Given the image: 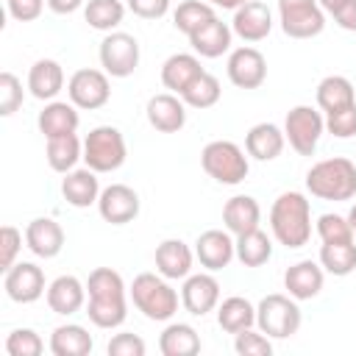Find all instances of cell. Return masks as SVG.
I'll return each mask as SVG.
<instances>
[{
    "label": "cell",
    "instance_id": "cell-1",
    "mask_svg": "<svg viewBox=\"0 0 356 356\" xmlns=\"http://www.w3.org/2000/svg\"><path fill=\"white\" fill-rule=\"evenodd\" d=\"M270 231L278 245L298 250L312 239V206L303 192H281L270 209Z\"/></svg>",
    "mask_w": 356,
    "mask_h": 356
},
{
    "label": "cell",
    "instance_id": "cell-2",
    "mask_svg": "<svg viewBox=\"0 0 356 356\" xmlns=\"http://www.w3.org/2000/svg\"><path fill=\"white\" fill-rule=\"evenodd\" d=\"M306 189L320 200L356 197V164L345 156L323 159L306 172Z\"/></svg>",
    "mask_w": 356,
    "mask_h": 356
},
{
    "label": "cell",
    "instance_id": "cell-3",
    "mask_svg": "<svg viewBox=\"0 0 356 356\" xmlns=\"http://www.w3.org/2000/svg\"><path fill=\"white\" fill-rule=\"evenodd\" d=\"M128 295L147 320L167 323L178 312V292L170 286V278H164L161 273H139Z\"/></svg>",
    "mask_w": 356,
    "mask_h": 356
},
{
    "label": "cell",
    "instance_id": "cell-4",
    "mask_svg": "<svg viewBox=\"0 0 356 356\" xmlns=\"http://www.w3.org/2000/svg\"><path fill=\"white\" fill-rule=\"evenodd\" d=\"M200 164H203L209 178H214L217 184H228V186L242 184L248 178V170H250L245 150L231 139L209 142L200 153Z\"/></svg>",
    "mask_w": 356,
    "mask_h": 356
},
{
    "label": "cell",
    "instance_id": "cell-5",
    "mask_svg": "<svg viewBox=\"0 0 356 356\" xmlns=\"http://www.w3.org/2000/svg\"><path fill=\"white\" fill-rule=\"evenodd\" d=\"M300 323H303V314H300V306H298V300L292 295L273 292V295H264L259 300V306H256V325L270 339L295 337Z\"/></svg>",
    "mask_w": 356,
    "mask_h": 356
},
{
    "label": "cell",
    "instance_id": "cell-6",
    "mask_svg": "<svg viewBox=\"0 0 356 356\" xmlns=\"http://www.w3.org/2000/svg\"><path fill=\"white\" fill-rule=\"evenodd\" d=\"M128 156V147H125V136L120 128L114 125H97L86 134L83 139V164L89 170H95L97 175L100 172H114L122 167Z\"/></svg>",
    "mask_w": 356,
    "mask_h": 356
},
{
    "label": "cell",
    "instance_id": "cell-7",
    "mask_svg": "<svg viewBox=\"0 0 356 356\" xmlns=\"http://www.w3.org/2000/svg\"><path fill=\"white\" fill-rule=\"evenodd\" d=\"M325 134V117L312 106H295L286 111L284 136L298 156H312L317 150L320 136Z\"/></svg>",
    "mask_w": 356,
    "mask_h": 356
},
{
    "label": "cell",
    "instance_id": "cell-8",
    "mask_svg": "<svg viewBox=\"0 0 356 356\" xmlns=\"http://www.w3.org/2000/svg\"><path fill=\"white\" fill-rule=\"evenodd\" d=\"M281 31L292 39L320 36L325 28V11L317 0H278Z\"/></svg>",
    "mask_w": 356,
    "mask_h": 356
},
{
    "label": "cell",
    "instance_id": "cell-9",
    "mask_svg": "<svg viewBox=\"0 0 356 356\" xmlns=\"http://www.w3.org/2000/svg\"><path fill=\"white\" fill-rule=\"evenodd\" d=\"M100 67L111 78H128L139 67V42L125 31H111L100 42Z\"/></svg>",
    "mask_w": 356,
    "mask_h": 356
},
{
    "label": "cell",
    "instance_id": "cell-10",
    "mask_svg": "<svg viewBox=\"0 0 356 356\" xmlns=\"http://www.w3.org/2000/svg\"><path fill=\"white\" fill-rule=\"evenodd\" d=\"M67 95H70V103H75L78 108H86V111L103 108L111 97L108 72L106 70H92V67L75 70L67 81Z\"/></svg>",
    "mask_w": 356,
    "mask_h": 356
},
{
    "label": "cell",
    "instance_id": "cell-11",
    "mask_svg": "<svg viewBox=\"0 0 356 356\" xmlns=\"http://www.w3.org/2000/svg\"><path fill=\"white\" fill-rule=\"evenodd\" d=\"M3 289L14 303H33L47 292L44 273L33 261H17L3 275Z\"/></svg>",
    "mask_w": 356,
    "mask_h": 356
},
{
    "label": "cell",
    "instance_id": "cell-12",
    "mask_svg": "<svg viewBox=\"0 0 356 356\" xmlns=\"http://www.w3.org/2000/svg\"><path fill=\"white\" fill-rule=\"evenodd\" d=\"M228 81L239 89H259L267 81V58L256 47H236L228 56Z\"/></svg>",
    "mask_w": 356,
    "mask_h": 356
},
{
    "label": "cell",
    "instance_id": "cell-13",
    "mask_svg": "<svg viewBox=\"0 0 356 356\" xmlns=\"http://www.w3.org/2000/svg\"><path fill=\"white\" fill-rule=\"evenodd\" d=\"M181 303L189 314L195 317H203L209 312H214L220 306V281L209 273H189L184 278V286H181Z\"/></svg>",
    "mask_w": 356,
    "mask_h": 356
},
{
    "label": "cell",
    "instance_id": "cell-14",
    "mask_svg": "<svg viewBox=\"0 0 356 356\" xmlns=\"http://www.w3.org/2000/svg\"><path fill=\"white\" fill-rule=\"evenodd\" d=\"M97 211L111 225H125L139 217V195L128 184H108L97 197Z\"/></svg>",
    "mask_w": 356,
    "mask_h": 356
},
{
    "label": "cell",
    "instance_id": "cell-15",
    "mask_svg": "<svg viewBox=\"0 0 356 356\" xmlns=\"http://www.w3.org/2000/svg\"><path fill=\"white\" fill-rule=\"evenodd\" d=\"M145 114L159 134H178L186 125V103L175 92L153 95L145 106Z\"/></svg>",
    "mask_w": 356,
    "mask_h": 356
},
{
    "label": "cell",
    "instance_id": "cell-16",
    "mask_svg": "<svg viewBox=\"0 0 356 356\" xmlns=\"http://www.w3.org/2000/svg\"><path fill=\"white\" fill-rule=\"evenodd\" d=\"M195 259L211 273L222 270L231 264V259H236V239H231V231L209 228L195 242Z\"/></svg>",
    "mask_w": 356,
    "mask_h": 356
},
{
    "label": "cell",
    "instance_id": "cell-17",
    "mask_svg": "<svg viewBox=\"0 0 356 356\" xmlns=\"http://www.w3.org/2000/svg\"><path fill=\"white\" fill-rule=\"evenodd\" d=\"M231 31L245 42H261L273 31V11L259 0H248L234 11Z\"/></svg>",
    "mask_w": 356,
    "mask_h": 356
},
{
    "label": "cell",
    "instance_id": "cell-18",
    "mask_svg": "<svg viewBox=\"0 0 356 356\" xmlns=\"http://www.w3.org/2000/svg\"><path fill=\"white\" fill-rule=\"evenodd\" d=\"M25 245L39 259H56L64 248V228L53 217H36L25 225Z\"/></svg>",
    "mask_w": 356,
    "mask_h": 356
},
{
    "label": "cell",
    "instance_id": "cell-19",
    "mask_svg": "<svg viewBox=\"0 0 356 356\" xmlns=\"http://www.w3.org/2000/svg\"><path fill=\"white\" fill-rule=\"evenodd\" d=\"M323 281H325V270H323V264H317L312 259L295 261L284 273V289L295 300H312V298H317L320 289H323Z\"/></svg>",
    "mask_w": 356,
    "mask_h": 356
},
{
    "label": "cell",
    "instance_id": "cell-20",
    "mask_svg": "<svg viewBox=\"0 0 356 356\" xmlns=\"http://www.w3.org/2000/svg\"><path fill=\"white\" fill-rule=\"evenodd\" d=\"M44 298H47L50 312L67 317V314H75V312L83 309V303H86V284H81L75 275H58V278H53L47 284Z\"/></svg>",
    "mask_w": 356,
    "mask_h": 356
},
{
    "label": "cell",
    "instance_id": "cell-21",
    "mask_svg": "<svg viewBox=\"0 0 356 356\" xmlns=\"http://www.w3.org/2000/svg\"><path fill=\"white\" fill-rule=\"evenodd\" d=\"M153 259H156V273H161L170 281H178V278H186L192 273L195 253L184 239H164L156 248Z\"/></svg>",
    "mask_w": 356,
    "mask_h": 356
},
{
    "label": "cell",
    "instance_id": "cell-22",
    "mask_svg": "<svg viewBox=\"0 0 356 356\" xmlns=\"http://www.w3.org/2000/svg\"><path fill=\"white\" fill-rule=\"evenodd\" d=\"M78 122H81L78 106L75 103H67V100H50V103H44V108L36 117V125L44 134V139L75 134L78 131Z\"/></svg>",
    "mask_w": 356,
    "mask_h": 356
},
{
    "label": "cell",
    "instance_id": "cell-23",
    "mask_svg": "<svg viewBox=\"0 0 356 356\" xmlns=\"http://www.w3.org/2000/svg\"><path fill=\"white\" fill-rule=\"evenodd\" d=\"M100 181H97V172L89 170V167H81V170H70L64 172V181H61V195L70 206L75 209H86L92 203H97L100 197Z\"/></svg>",
    "mask_w": 356,
    "mask_h": 356
},
{
    "label": "cell",
    "instance_id": "cell-24",
    "mask_svg": "<svg viewBox=\"0 0 356 356\" xmlns=\"http://www.w3.org/2000/svg\"><path fill=\"white\" fill-rule=\"evenodd\" d=\"M231 39H234L231 25L222 22L220 17H214V19H209L200 31H195V33L189 36V44H192V50H195L197 56H203V58H220L222 53L231 50Z\"/></svg>",
    "mask_w": 356,
    "mask_h": 356
},
{
    "label": "cell",
    "instance_id": "cell-25",
    "mask_svg": "<svg viewBox=\"0 0 356 356\" xmlns=\"http://www.w3.org/2000/svg\"><path fill=\"white\" fill-rule=\"evenodd\" d=\"M286 145L284 131L275 122H256L248 134H245V150L248 156H253L256 161H273L281 156Z\"/></svg>",
    "mask_w": 356,
    "mask_h": 356
},
{
    "label": "cell",
    "instance_id": "cell-26",
    "mask_svg": "<svg viewBox=\"0 0 356 356\" xmlns=\"http://www.w3.org/2000/svg\"><path fill=\"white\" fill-rule=\"evenodd\" d=\"M222 222H225V231H231L234 236L259 228V222H261V206H259V200L250 197V195H234V197H228L225 206H222Z\"/></svg>",
    "mask_w": 356,
    "mask_h": 356
},
{
    "label": "cell",
    "instance_id": "cell-27",
    "mask_svg": "<svg viewBox=\"0 0 356 356\" xmlns=\"http://www.w3.org/2000/svg\"><path fill=\"white\" fill-rule=\"evenodd\" d=\"M28 89L36 100H56V95L64 89V70L56 58H39L28 70Z\"/></svg>",
    "mask_w": 356,
    "mask_h": 356
},
{
    "label": "cell",
    "instance_id": "cell-28",
    "mask_svg": "<svg viewBox=\"0 0 356 356\" xmlns=\"http://www.w3.org/2000/svg\"><path fill=\"white\" fill-rule=\"evenodd\" d=\"M200 72H203V67H200L197 53H172L161 64V83H164V89L181 95Z\"/></svg>",
    "mask_w": 356,
    "mask_h": 356
},
{
    "label": "cell",
    "instance_id": "cell-29",
    "mask_svg": "<svg viewBox=\"0 0 356 356\" xmlns=\"http://www.w3.org/2000/svg\"><path fill=\"white\" fill-rule=\"evenodd\" d=\"M217 325L228 334H239L245 328H253L256 325V306L242 295H231L217 306Z\"/></svg>",
    "mask_w": 356,
    "mask_h": 356
},
{
    "label": "cell",
    "instance_id": "cell-30",
    "mask_svg": "<svg viewBox=\"0 0 356 356\" xmlns=\"http://www.w3.org/2000/svg\"><path fill=\"white\" fill-rule=\"evenodd\" d=\"M92 348H95V342H92L89 331L78 323L58 325L50 334V353L53 356H86V353H92Z\"/></svg>",
    "mask_w": 356,
    "mask_h": 356
},
{
    "label": "cell",
    "instance_id": "cell-31",
    "mask_svg": "<svg viewBox=\"0 0 356 356\" xmlns=\"http://www.w3.org/2000/svg\"><path fill=\"white\" fill-rule=\"evenodd\" d=\"M317 106L320 111L331 114V111H339L345 106H353L356 103V92H353V83L345 78V75H325L320 83H317Z\"/></svg>",
    "mask_w": 356,
    "mask_h": 356
},
{
    "label": "cell",
    "instance_id": "cell-32",
    "mask_svg": "<svg viewBox=\"0 0 356 356\" xmlns=\"http://www.w3.org/2000/svg\"><path fill=\"white\" fill-rule=\"evenodd\" d=\"M159 350L164 356H195L200 353V337L189 323H170L159 337Z\"/></svg>",
    "mask_w": 356,
    "mask_h": 356
},
{
    "label": "cell",
    "instance_id": "cell-33",
    "mask_svg": "<svg viewBox=\"0 0 356 356\" xmlns=\"http://www.w3.org/2000/svg\"><path fill=\"white\" fill-rule=\"evenodd\" d=\"M47 164L56 172H70L75 170V164L83 159V142L78 139V134H64V136H53L47 139Z\"/></svg>",
    "mask_w": 356,
    "mask_h": 356
},
{
    "label": "cell",
    "instance_id": "cell-34",
    "mask_svg": "<svg viewBox=\"0 0 356 356\" xmlns=\"http://www.w3.org/2000/svg\"><path fill=\"white\" fill-rule=\"evenodd\" d=\"M270 256H273V239L261 228L236 236V259L245 267H261L270 261Z\"/></svg>",
    "mask_w": 356,
    "mask_h": 356
},
{
    "label": "cell",
    "instance_id": "cell-35",
    "mask_svg": "<svg viewBox=\"0 0 356 356\" xmlns=\"http://www.w3.org/2000/svg\"><path fill=\"white\" fill-rule=\"evenodd\" d=\"M86 314L92 325L97 328H120L128 317V300L125 298H89Z\"/></svg>",
    "mask_w": 356,
    "mask_h": 356
},
{
    "label": "cell",
    "instance_id": "cell-36",
    "mask_svg": "<svg viewBox=\"0 0 356 356\" xmlns=\"http://www.w3.org/2000/svg\"><path fill=\"white\" fill-rule=\"evenodd\" d=\"M217 14H214V6L211 3H206V0H184V3H178V8L172 11V25H175V31H181V33H186V36H192L195 31H200L209 19H214Z\"/></svg>",
    "mask_w": 356,
    "mask_h": 356
},
{
    "label": "cell",
    "instance_id": "cell-37",
    "mask_svg": "<svg viewBox=\"0 0 356 356\" xmlns=\"http://www.w3.org/2000/svg\"><path fill=\"white\" fill-rule=\"evenodd\" d=\"M320 264L331 275H350L356 270V245L353 242H323Z\"/></svg>",
    "mask_w": 356,
    "mask_h": 356
},
{
    "label": "cell",
    "instance_id": "cell-38",
    "mask_svg": "<svg viewBox=\"0 0 356 356\" xmlns=\"http://www.w3.org/2000/svg\"><path fill=\"white\" fill-rule=\"evenodd\" d=\"M83 17H86V22H89L95 31L111 33V31L122 22V17H125V6H122L120 0H86Z\"/></svg>",
    "mask_w": 356,
    "mask_h": 356
},
{
    "label": "cell",
    "instance_id": "cell-39",
    "mask_svg": "<svg viewBox=\"0 0 356 356\" xmlns=\"http://www.w3.org/2000/svg\"><path fill=\"white\" fill-rule=\"evenodd\" d=\"M222 89H220V81L211 75V72H200L184 92H181V100L189 106V108H211L217 100H220Z\"/></svg>",
    "mask_w": 356,
    "mask_h": 356
},
{
    "label": "cell",
    "instance_id": "cell-40",
    "mask_svg": "<svg viewBox=\"0 0 356 356\" xmlns=\"http://www.w3.org/2000/svg\"><path fill=\"white\" fill-rule=\"evenodd\" d=\"M89 298H125V281L111 267H95L86 278Z\"/></svg>",
    "mask_w": 356,
    "mask_h": 356
},
{
    "label": "cell",
    "instance_id": "cell-41",
    "mask_svg": "<svg viewBox=\"0 0 356 356\" xmlns=\"http://www.w3.org/2000/svg\"><path fill=\"white\" fill-rule=\"evenodd\" d=\"M314 231L323 242H353V228L342 214H331V211L320 214L314 222Z\"/></svg>",
    "mask_w": 356,
    "mask_h": 356
},
{
    "label": "cell",
    "instance_id": "cell-42",
    "mask_svg": "<svg viewBox=\"0 0 356 356\" xmlns=\"http://www.w3.org/2000/svg\"><path fill=\"white\" fill-rule=\"evenodd\" d=\"M42 350H44V342L33 328H14L6 337V353L8 356H39Z\"/></svg>",
    "mask_w": 356,
    "mask_h": 356
},
{
    "label": "cell",
    "instance_id": "cell-43",
    "mask_svg": "<svg viewBox=\"0 0 356 356\" xmlns=\"http://www.w3.org/2000/svg\"><path fill=\"white\" fill-rule=\"evenodd\" d=\"M234 350L239 356H270L273 353V342L264 331H253L245 328L239 334H234Z\"/></svg>",
    "mask_w": 356,
    "mask_h": 356
},
{
    "label": "cell",
    "instance_id": "cell-44",
    "mask_svg": "<svg viewBox=\"0 0 356 356\" xmlns=\"http://www.w3.org/2000/svg\"><path fill=\"white\" fill-rule=\"evenodd\" d=\"M22 97H25L22 81L14 72H8V70L0 72V114L3 117H11L22 106Z\"/></svg>",
    "mask_w": 356,
    "mask_h": 356
},
{
    "label": "cell",
    "instance_id": "cell-45",
    "mask_svg": "<svg viewBox=\"0 0 356 356\" xmlns=\"http://www.w3.org/2000/svg\"><path fill=\"white\" fill-rule=\"evenodd\" d=\"M325 131L337 139H350L356 136V103L353 106H345L339 111H331L325 114Z\"/></svg>",
    "mask_w": 356,
    "mask_h": 356
},
{
    "label": "cell",
    "instance_id": "cell-46",
    "mask_svg": "<svg viewBox=\"0 0 356 356\" xmlns=\"http://www.w3.org/2000/svg\"><path fill=\"white\" fill-rule=\"evenodd\" d=\"M22 248V231L14 225L0 228V270L6 273L11 264H17V253Z\"/></svg>",
    "mask_w": 356,
    "mask_h": 356
},
{
    "label": "cell",
    "instance_id": "cell-47",
    "mask_svg": "<svg viewBox=\"0 0 356 356\" xmlns=\"http://www.w3.org/2000/svg\"><path fill=\"white\" fill-rule=\"evenodd\" d=\"M106 350H108V356H145L147 345H145V339H142L139 334L122 331V334H114V337L108 339Z\"/></svg>",
    "mask_w": 356,
    "mask_h": 356
},
{
    "label": "cell",
    "instance_id": "cell-48",
    "mask_svg": "<svg viewBox=\"0 0 356 356\" xmlns=\"http://www.w3.org/2000/svg\"><path fill=\"white\" fill-rule=\"evenodd\" d=\"M128 11L142 19H161L170 11V0H128Z\"/></svg>",
    "mask_w": 356,
    "mask_h": 356
},
{
    "label": "cell",
    "instance_id": "cell-49",
    "mask_svg": "<svg viewBox=\"0 0 356 356\" xmlns=\"http://www.w3.org/2000/svg\"><path fill=\"white\" fill-rule=\"evenodd\" d=\"M47 0H8V14L17 19V22H33L42 8H44Z\"/></svg>",
    "mask_w": 356,
    "mask_h": 356
},
{
    "label": "cell",
    "instance_id": "cell-50",
    "mask_svg": "<svg viewBox=\"0 0 356 356\" xmlns=\"http://www.w3.org/2000/svg\"><path fill=\"white\" fill-rule=\"evenodd\" d=\"M334 22L342 28V31H356V0H348L342 8H337L334 14Z\"/></svg>",
    "mask_w": 356,
    "mask_h": 356
},
{
    "label": "cell",
    "instance_id": "cell-51",
    "mask_svg": "<svg viewBox=\"0 0 356 356\" xmlns=\"http://www.w3.org/2000/svg\"><path fill=\"white\" fill-rule=\"evenodd\" d=\"M83 6V0H47V8L56 14H72Z\"/></svg>",
    "mask_w": 356,
    "mask_h": 356
},
{
    "label": "cell",
    "instance_id": "cell-52",
    "mask_svg": "<svg viewBox=\"0 0 356 356\" xmlns=\"http://www.w3.org/2000/svg\"><path fill=\"white\" fill-rule=\"evenodd\" d=\"M206 3H211L214 8H234V11H236V8L245 6L248 0H206Z\"/></svg>",
    "mask_w": 356,
    "mask_h": 356
},
{
    "label": "cell",
    "instance_id": "cell-53",
    "mask_svg": "<svg viewBox=\"0 0 356 356\" xmlns=\"http://www.w3.org/2000/svg\"><path fill=\"white\" fill-rule=\"evenodd\" d=\"M317 3L323 6V11H328V14H334V11H337V8H342V6L348 3V0H317Z\"/></svg>",
    "mask_w": 356,
    "mask_h": 356
},
{
    "label": "cell",
    "instance_id": "cell-54",
    "mask_svg": "<svg viewBox=\"0 0 356 356\" xmlns=\"http://www.w3.org/2000/svg\"><path fill=\"white\" fill-rule=\"evenodd\" d=\"M348 222H350V228H353V234H356V203H353L350 211H348Z\"/></svg>",
    "mask_w": 356,
    "mask_h": 356
}]
</instances>
